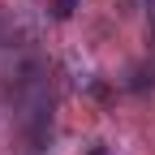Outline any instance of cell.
<instances>
[{"label":"cell","mask_w":155,"mask_h":155,"mask_svg":"<svg viewBox=\"0 0 155 155\" xmlns=\"http://www.w3.org/2000/svg\"><path fill=\"white\" fill-rule=\"evenodd\" d=\"M73 5H78V0H56V17H69V13H73Z\"/></svg>","instance_id":"cell-1"},{"label":"cell","mask_w":155,"mask_h":155,"mask_svg":"<svg viewBox=\"0 0 155 155\" xmlns=\"http://www.w3.org/2000/svg\"><path fill=\"white\" fill-rule=\"evenodd\" d=\"M86 155H108V147H104V142H95V147H91Z\"/></svg>","instance_id":"cell-2"}]
</instances>
